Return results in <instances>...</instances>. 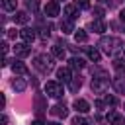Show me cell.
Segmentation results:
<instances>
[{"mask_svg":"<svg viewBox=\"0 0 125 125\" xmlns=\"http://www.w3.org/2000/svg\"><path fill=\"white\" fill-rule=\"evenodd\" d=\"M33 66L41 72V74H49L53 70V57L51 55H37L33 59Z\"/></svg>","mask_w":125,"mask_h":125,"instance_id":"obj_1","label":"cell"},{"mask_svg":"<svg viewBox=\"0 0 125 125\" xmlns=\"http://www.w3.org/2000/svg\"><path fill=\"white\" fill-rule=\"evenodd\" d=\"M100 47H102L107 55H113L117 49L123 47V41H121L119 37H102V39H100Z\"/></svg>","mask_w":125,"mask_h":125,"instance_id":"obj_2","label":"cell"},{"mask_svg":"<svg viewBox=\"0 0 125 125\" xmlns=\"http://www.w3.org/2000/svg\"><path fill=\"white\" fill-rule=\"evenodd\" d=\"M45 94L51 98H61L62 96V86L59 82H47L45 84Z\"/></svg>","mask_w":125,"mask_h":125,"instance_id":"obj_3","label":"cell"},{"mask_svg":"<svg viewBox=\"0 0 125 125\" xmlns=\"http://www.w3.org/2000/svg\"><path fill=\"white\" fill-rule=\"evenodd\" d=\"M59 12H61V6H59L57 0H49V2L45 4V16L55 18V16H59Z\"/></svg>","mask_w":125,"mask_h":125,"instance_id":"obj_4","label":"cell"},{"mask_svg":"<svg viewBox=\"0 0 125 125\" xmlns=\"http://www.w3.org/2000/svg\"><path fill=\"white\" fill-rule=\"evenodd\" d=\"M111 86L115 88L117 94H125V76H115L111 80Z\"/></svg>","mask_w":125,"mask_h":125,"instance_id":"obj_5","label":"cell"},{"mask_svg":"<svg viewBox=\"0 0 125 125\" xmlns=\"http://www.w3.org/2000/svg\"><path fill=\"white\" fill-rule=\"evenodd\" d=\"M14 53H16L18 57H27V55L31 53V49H29V45H27V43H16Z\"/></svg>","mask_w":125,"mask_h":125,"instance_id":"obj_6","label":"cell"},{"mask_svg":"<svg viewBox=\"0 0 125 125\" xmlns=\"http://www.w3.org/2000/svg\"><path fill=\"white\" fill-rule=\"evenodd\" d=\"M72 107H74L78 113H86V111H90V104H88L86 100H74V102H72Z\"/></svg>","mask_w":125,"mask_h":125,"instance_id":"obj_7","label":"cell"},{"mask_svg":"<svg viewBox=\"0 0 125 125\" xmlns=\"http://www.w3.org/2000/svg\"><path fill=\"white\" fill-rule=\"evenodd\" d=\"M20 37L23 39V43H31V41L35 39V31L29 29V27H23V29L20 31Z\"/></svg>","mask_w":125,"mask_h":125,"instance_id":"obj_8","label":"cell"},{"mask_svg":"<svg viewBox=\"0 0 125 125\" xmlns=\"http://www.w3.org/2000/svg\"><path fill=\"white\" fill-rule=\"evenodd\" d=\"M57 78L61 80V82H70L72 80V74H70V68H59L57 70Z\"/></svg>","mask_w":125,"mask_h":125,"instance_id":"obj_9","label":"cell"},{"mask_svg":"<svg viewBox=\"0 0 125 125\" xmlns=\"http://www.w3.org/2000/svg\"><path fill=\"white\" fill-rule=\"evenodd\" d=\"M51 113H53V115H57V117H62V119H64V117L68 115V109H66V105H64V104H59V105H55V107L51 109Z\"/></svg>","mask_w":125,"mask_h":125,"instance_id":"obj_10","label":"cell"},{"mask_svg":"<svg viewBox=\"0 0 125 125\" xmlns=\"http://www.w3.org/2000/svg\"><path fill=\"white\" fill-rule=\"evenodd\" d=\"M64 16H68V20H74L78 16V6L76 4H66L64 6Z\"/></svg>","mask_w":125,"mask_h":125,"instance_id":"obj_11","label":"cell"},{"mask_svg":"<svg viewBox=\"0 0 125 125\" xmlns=\"http://www.w3.org/2000/svg\"><path fill=\"white\" fill-rule=\"evenodd\" d=\"M90 29H94L96 33H104V31L107 29V25H105L102 20H92V23H90Z\"/></svg>","mask_w":125,"mask_h":125,"instance_id":"obj_12","label":"cell"},{"mask_svg":"<svg viewBox=\"0 0 125 125\" xmlns=\"http://www.w3.org/2000/svg\"><path fill=\"white\" fill-rule=\"evenodd\" d=\"M61 31H62V33H72V31H76L72 20H62V21H61Z\"/></svg>","mask_w":125,"mask_h":125,"instance_id":"obj_13","label":"cell"},{"mask_svg":"<svg viewBox=\"0 0 125 125\" xmlns=\"http://www.w3.org/2000/svg\"><path fill=\"white\" fill-rule=\"evenodd\" d=\"M12 70H14L16 74H27V66H25L21 61H14V64H12Z\"/></svg>","mask_w":125,"mask_h":125,"instance_id":"obj_14","label":"cell"},{"mask_svg":"<svg viewBox=\"0 0 125 125\" xmlns=\"http://www.w3.org/2000/svg\"><path fill=\"white\" fill-rule=\"evenodd\" d=\"M12 88H14L16 92H23V90L27 88V84H25L23 78H16V80H12Z\"/></svg>","mask_w":125,"mask_h":125,"instance_id":"obj_15","label":"cell"},{"mask_svg":"<svg viewBox=\"0 0 125 125\" xmlns=\"http://www.w3.org/2000/svg\"><path fill=\"white\" fill-rule=\"evenodd\" d=\"M121 113H117V111H109L107 113V123H111V125H119L121 123Z\"/></svg>","mask_w":125,"mask_h":125,"instance_id":"obj_16","label":"cell"},{"mask_svg":"<svg viewBox=\"0 0 125 125\" xmlns=\"http://www.w3.org/2000/svg\"><path fill=\"white\" fill-rule=\"evenodd\" d=\"M80 86H82V78H80V76H72V80L68 82V88H70L72 92H78Z\"/></svg>","mask_w":125,"mask_h":125,"instance_id":"obj_17","label":"cell"},{"mask_svg":"<svg viewBox=\"0 0 125 125\" xmlns=\"http://www.w3.org/2000/svg\"><path fill=\"white\" fill-rule=\"evenodd\" d=\"M51 53H53V57H55V59H61V61L66 57V53H64V49H62L61 45H55V47L51 49Z\"/></svg>","mask_w":125,"mask_h":125,"instance_id":"obj_18","label":"cell"},{"mask_svg":"<svg viewBox=\"0 0 125 125\" xmlns=\"http://www.w3.org/2000/svg\"><path fill=\"white\" fill-rule=\"evenodd\" d=\"M0 4H2V8H4L6 12H14V10H16L18 0H0Z\"/></svg>","mask_w":125,"mask_h":125,"instance_id":"obj_19","label":"cell"},{"mask_svg":"<svg viewBox=\"0 0 125 125\" xmlns=\"http://www.w3.org/2000/svg\"><path fill=\"white\" fill-rule=\"evenodd\" d=\"M27 20H29V16L25 12H16V16H14V21L16 23H27Z\"/></svg>","mask_w":125,"mask_h":125,"instance_id":"obj_20","label":"cell"},{"mask_svg":"<svg viewBox=\"0 0 125 125\" xmlns=\"http://www.w3.org/2000/svg\"><path fill=\"white\" fill-rule=\"evenodd\" d=\"M74 39H76L78 43H84V41L88 39V33H86L84 29H76V31H74Z\"/></svg>","mask_w":125,"mask_h":125,"instance_id":"obj_21","label":"cell"},{"mask_svg":"<svg viewBox=\"0 0 125 125\" xmlns=\"http://www.w3.org/2000/svg\"><path fill=\"white\" fill-rule=\"evenodd\" d=\"M88 59H90V61H94V62H100L102 55H100V51H98V49H88Z\"/></svg>","mask_w":125,"mask_h":125,"instance_id":"obj_22","label":"cell"},{"mask_svg":"<svg viewBox=\"0 0 125 125\" xmlns=\"http://www.w3.org/2000/svg\"><path fill=\"white\" fill-rule=\"evenodd\" d=\"M68 62H70V68H84V61L80 57H72Z\"/></svg>","mask_w":125,"mask_h":125,"instance_id":"obj_23","label":"cell"},{"mask_svg":"<svg viewBox=\"0 0 125 125\" xmlns=\"http://www.w3.org/2000/svg\"><path fill=\"white\" fill-rule=\"evenodd\" d=\"M113 68L119 70V72H123V70H125V61H123V59H115V61H113Z\"/></svg>","mask_w":125,"mask_h":125,"instance_id":"obj_24","label":"cell"},{"mask_svg":"<svg viewBox=\"0 0 125 125\" xmlns=\"http://www.w3.org/2000/svg\"><path fill=\"white\" fill-rule=\"evenodd\" d=\"M25 6H27L31 12H35V10L39 8V0H25Z\"/></svg>","mask_w":125,"mask_h":125,"instance_id":"obj_25","label":"cell"},{"mask_svg":"<svg viewBox=\"0 0 125 125\" xmlns=\"http://www.w3.org/2000/svg\"><path fill=\"white\" fill-rule=\"evenodd\" d=\"M72 125H90V121H88L86 117H78V115H76V117L72 119Z\"/></svg>","mask_w":125,"mask_h":125,"instance_id":"obj_26","label":"cell"},{"mask_svg":"<svg viewBox=\"0 0 125 125\" xmlns=\"http://www.w3.org/2000/svg\"><path fill=\"white\" fill-rule=\"evenodd\" d=\"M49 35H51V25H47V27L41 29V37H43V39H47Z\"/></svg>","mask_w":125,"mask_h":125,"instance_id":"obj_27","label":"cell"},{"mask_svg":"<svg viewBox=\"0 0 125 125\" xmlns=\"http://www.w3.org/2000/svg\"><path fill=\"white\" fill-rule=\"evenodd\" d=\"M16 35H20V31H16V29H8V37H10V39H14Z\"/></svg>","mask_w":125,"mask_h":125,"instance_id":"obj_28","label":"cell"},{"mask_svg":"<svg viewBox=\"0 0 125 125\" xmlns=\"http://www.w3.org/2000/svg\"><path fill=\"white\" fill-rule=\"evenodd\" d=\"M76 6H80V8H88L90 4H88V0H78V2H76Z\"/></svg>","mask_w":125,"mask_h":125,"instance_id":"obj_29","label":"cell"},{"mask_svg":"<svg viewBox=\"0 0 125 125\" xmlns=\"http://www.w3.org/2000/svg\"><path fill=\"white\" fill-rule=\"evenodd\" d=\"M94 14H96V18H102L104 16V10L102 8H94Z\"/></svg>","mask_w":125,"mask_h":125,"instance_id":"obj_30","label":"cell"},{"mask_svg":"<svg viewBox=\"0 0 125 125\" xmlns=\"http://www.w3.org/2000/svg\"><path fill=\"white\" fill-rule=\"evenodd\" d=\"M105 104L113 105V104H115V98H113V96H105Z\"/></svg>","mask_w":125,"mask_h":125,"instance_id":"obj_31","label":"cell"},{"mask_svg":"<svg viewBox=\"0 0 125 125\" xmlns=\"http://www.w3.org/2000/svg\"><path fill=\"white\" fill-rule=\"evenodd\" d=\"M119 20L125 23V10H121V14H119Z\"/></svg>","mask_w":125,"mask_h":125,"instance_id":"obj_32","label":"cell"},{"mask_svg":"<svg viewBox=\"0 0 125 125\" xmlns=\"http://www.w3.org/2000/svg\"><path fill=\"white\" fill-rule=\"evenodd\" d=\"M31 125H47V123H43V121H39V119H37V121H33Z\"/></svg>","mask_w":125,"mask_h":125,"instance_id":"obj_33","label":"cell"},{"mask_svg":"<svg viewBox=\"0 0 125 125\" xmlns=\"http://www.w3.org/2000/svg\"><path fill=\"white\" fill-rule=\"evenodd\" d=\"M47 125H61L59 121H51V123H47Z\"/></svg>","mask_w":125,"mask_h":125,"instance_id":"obj_34","label":"cell"},{"mask_svg":"<svg viewBox=\"0 0 125 125\" xmlns=\"http://www.w3.org/2000/svg\"><path fill=\"white\" fill-rule=\"evenodd\" d=\"M123 53H125V49H123Z\"/></svg>","mask_w":125,"mask_h":125,"instance_id":"obj_35","label":"cell"}]
</instances>
